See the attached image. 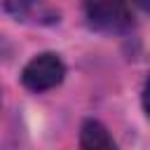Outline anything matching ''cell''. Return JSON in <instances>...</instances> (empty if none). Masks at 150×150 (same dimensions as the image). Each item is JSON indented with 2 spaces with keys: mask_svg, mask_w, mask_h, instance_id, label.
Segmentation results:
<instances>
[{
  "mask_svg": "<svg viewBox=\"0 0 150 150\" xmlns=\"http://www.w3.org/2000/svg\"><path fill=\"white\" fill-rule=\"evenodd\" d=\"M84 19L91 30L103 35H124L134 28L127 0H84Z\"/></svg>",
  "mask_w": 150,
  "mask_h": 150,
  "instance_id": "1",
  "label": "cell"
},
{
  "mask_svg": "<svg viewBox=\"0 0 150 150\" xmlns=\"http://www.w3.org/2000/svg\"><path fill=\"white\" fill-rule=\"evenodd\" d=\"M63 77H66V63L56 52L35 54L21 68V84L33 94H42L59 87Z\"/></svg>",
  "mask_w": 150,
  "mask_h": 150,
  "instance_id": "2",
  "label": "cell"
},
{
  "mask_svg": "<svg viewBox=\"0 0 150 150\" xmlns=\"http://www.w3.org/2000/svg\"><path fill=\"white\" fill-rule=\"evenodd\" d=\"M5 12L28 26H54L61 21V12L49 0H5Z\"/></svg>",
  "mask_w": 150,
  "mask_h": 150,
  "instance_id": "3",
  "label": "cell"
},
{
  "mask_svg": "<svg viewBox=\"0 0 150 150\" xmlns=\"http://www.w3.org/2000/svg\"><path fill=\"white\" fill-rule=\"evenodd\" d=\"M80 148L84 150H112L115 141L103 122L98 120H84L80 129Z\"/></svg>",
  "mask_w": 150,
  "mask_h": 150,
  "instance_id": "4",
  "label": "cell"
},
{
  "mask_svg": "<svg viewBox=\"0 0 150 150\" xmlns=\"http://www.w3.org/2000/svg\"><path fill=\"white\" fill-rule=\"evenodd\" d=\"M141 101H143V110H145V115L150 117V75H148V80H145V84H143Z\"/></svg>",
  "mask_w": 150,
  "mask_h": 150,
  "instance_id": "5",
  "label": "cell"
},
{
  "mask_svg": "<svg viewBox=\"0 0 150 150\" xmlns=\"http://www.w3.org/2000/svg\"><path fill=\"white\" fill-rule=\"evenodd\" d=\"M136 7H141L143 12H150V0H131Z\"/></svg>",
  "mask_w": 150,
  "mask_h": 150,
  "instance_id": "6",
  "label": "cell"
}]
</instances>
